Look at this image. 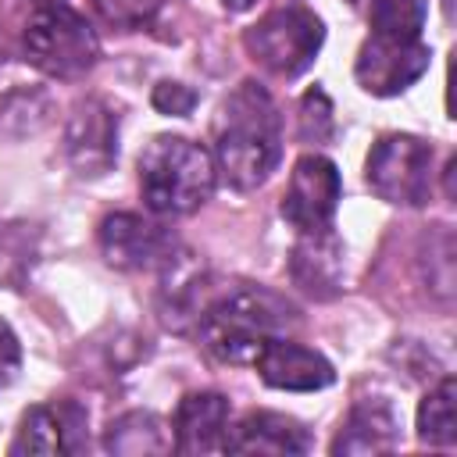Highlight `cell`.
<instances>
[{"label": "cell", "instance_id": "1", "mask_svg": "<svg viewBox=\"0 0 457 457\" xmlns=\"http://www.w3.org/2000/svg\"><path fill=\"white\" fill-rule=\"evenodd\" d=\"M282 157L278 107L257 82H239L214 118V168L232 189H257Z\"/></svg>", "mask_w": 457, "mask_h": 457}, {"label": "cell", "instance_id": "2", "mask_svg": "<svg viewBox=\"0 0 457 457\" xmlns=\"http://www.w3.org/2000/svg\"><path fill=\"white\" fill-rule=\"evenodd\" d=\"M293 321L296 314L282 296L257 286H243L211 300L196 318V332L211 357L225 364H253L264 343L286 336Z\"/></svg>", "mask_w": 457, "mask_h": 457}, {"label": "cell", "instance_id": "3", "mask_svg": "<svg viewBox=\"0 0 457 457\" xmlns=\"http://www.w3.org/2000/svg\"><path fill=\"white\" fill-rule=\"evenodd\" d=\"M214 157L186 136H154L139 154V193L154 214H189L214 193Z\"/></svg>", "mask_w": 457, "mask_h": 457}, {"label": "cell", "instance_id": "4", "mask_svg": "<svg viewBox=\"0 0 457 457\" xmlns=\"http://www.w3.org/2000/svg\"><path fill=\"white\" fill-rule=\"evenodd\" d=\"M21 46H25V61L50 79H79L100 57V39L93 25L64 4H43L29 18L21 32Z\"/></svg>", "mask_w": 457, "mask_h": 457}, {"label": "cell", "instance_id": "5", "mask_svg": "<svg viewBox=\"0 0 457 457\" xmlns=\"http://www.w3.org/2000/svg\"><path fill=\"white\" fill-rule=\"evenodd\" d=\"M321 39H325L321 18L300 4L275 7L243 32L246 54L278 79H296L300 71H307L321 50Z\"/></svg>", "mask_w": 457, "mask_h": 457}, {"label": "cell", "instance_id": "6", "mask_svg": "<svg viewBox=\"0 0 457 457\" xmlns=\"http://www.w3.org/2000/svg\"><path fill=\"white\" fill-rule=\"evenodd\" d=\"M368 186L396 207H421L432 193V146L407 132H389L368 150Z\"/></svg>", "mask_w": 457, "mask_h": 457}, {"label": "cell", "instance_id": "7", "mask_svg": "<svg viewBox=\"0 0 457 457\" xmlns=\"http://www.w3.org/2000/svg\"><path fill=\"white\" fill-rule=\"evenodd\" d=\"M339 196H343L339 168L321 154H303L289 171V186L282 196V218L296 232L332 228Z\"/></svg>", "mask_w": 457, "mask_h": 457}, {"label": "cell", "instance_id": "8", "mask_svg": "<svg viewBox=\"0 0 457 457\" xmlns=\"http://www.w3.org/2000/svg\"><path fill=\"white\" fill-rule=\"evenodd\" d=\"M432 50L421 39H386L371 36L353 64V75L364 93L371 96H396L411 82H418L428 71Z\"/></svg>", "mask_w": 457, "mask_h": 457}, {"label": "cell", "instance_id": "9", "mask_svg": "<svg viewBox=\"0 0 457 457\" xmlns=\"http://www.w3.org/2000/svg\"><path fill=\"white\" fill-rule=\"evenodd\" d=\"M96 239H100L104 261L121 271L157 268L175 253V239L168 236V228L157 221H146L143 214H132V211L107 214L100 221Z\"/></svg>", "mask_w": 457, "mask_h": 457}, {"label": "cell", "instance_id": "10", "mask_svg": "<svg viewBox=\"0 0 457 457\" xmlns=\"http://www.w3.org/2000/svg\"><path fill=\"white\" fill-rule=\"evenodd\" d=\"M64 150L82 179L111 171V164L118 161V114L96 96L75 104L64 132Z\"/></svg>", "mask_w": 457, "mask_h": 457}, {"label": "cell", "instance_id": "11", "mask_svg": "<svg viewBox=\"0 0 457 457\" xmlns=\"http://www.w3.org/2000/svg\"><path fill=\"white\" fill-rule=\"evenodd\" d=\"M86 450V411L75 400H54L21 414L11 453H79Z\"/></svg>", "mask_w": 457, "mask_h": 457}, {"label": "cell", "instance_id": "12", "mask_svg": "<svg viewBox=\"0 0 457 457\" xmlns=\"http://www.w3.org/2000/svg\"><path fill=\"white\" fill-rule=\"evenodd\" d=\"M253 368L271 389H289V393H314L336 382V371L325 353L293 343L286 336L264 343V350L253 357Z\"/></svg>", "mask_w": 457, "mask_h": 457}, {"label": "cell", "instance_id": "13", "mask_svg": "<svg viewBox=\"0 0 457 457\" xmlns=\"http://www.w3.org/2000/svg\"><path fill=\"white\" fill-rule=\"evenodd\" d=\"M221 450L289 457V453H307L311 436L296 418H286V414H275V411H250V414H243V421L232 432H225Z\"/></svg>", "mask_w": 457, "mask_h": 457}, {"label": "cell", "instance_id": "14", "mask_svg": "<svg viewBox=\"0 0 457 457\" xmlns=\"http://www.w3.org/2000/svg\"><path fill=\"white\" fill-rule=\"evenodd\" d=\"M175 450L179 453H211L221 450L228 432V400L221 393H189L175 407Z\"/></svg>", "mask_w": 457, "mask_h": 457}, {"label": "cell", "instance_id": "15", "mask_svg": "<svg viewBox=\"0 0 457 457\" xmlns=\"http://www.w3.org/2000/svg\"><path fill=\"white\" fill-rule=\"evenodd\" d=\"M289 271H293V282L325 300L339 289L343 282V243L332 228H321V232H300L296 246H293V261H289Z\"/></svg>", "mask_w": 457, "mask_h": 457}, {"label": "cell", "instance_id": "16", "mask_svg": "<svg viewBox=\"0 0 457 457\" xmlns=\"http://www.w3.org/2000/svg\"><path fill=\"white\" fill-rule=\"evenodd\" d=\"M396 414L386 400H364L350 411L346 425L332 439V453H382L396 446Z\"/></svg>", "mask_w": 457, "mask_h": 457}, {"label": "cell", "instance_id": "17", "mask_svg": "<svg viewBox=\"0 0 457 457\" xmlns=\"http://www.w3.org/2000/svg\"><path fill=\"white\" fill-rule=\"evenodd\" d=\"M104 446L111 453L143 457V453H164L171 443H168L157 414H150V411H129V414H121V418H114L107 425Z\"/></svg>", "mask_w": 457, "mask_h": 457}, {"label": "cell", "instance_id": "18", "mask_svg": "<svg viewBox=\"0 0 457 457\" xmlns=\"http://www.w3.org/2000/svg\"><path fill=\"white\" fill-rule=\"evenodd\" d=\"M364 21L371 25V36L386 39H421L425 29V0H350Z\"/></svg>", "mask_w": 457, "mask_h": 457}, {"label": "cell", "instance_id": "19", "mask_svg": "<svg viewBox=\"0 0 457 457\" xmlns=\"http://www.w3.org/2000/svg\"><path fill=\"white\" fill-rule=\"evenodd\" d=\"M453 396L457 386L453 378H439L436 389L425 393L421 407H418V439L428 446H453L457 443V411H453Z\"/></svg>", "mask_w": 457, "mask_h": 457}, {"label": "cell", "instance_id": "20", "mask_svg": "<svg viewBox=\"0 0 457 457\" xmlns=\"http://www.w3.org/2000/svg\"><path fill=\"white\" fill-rule=\"evenodd\" d=\"M50 121V100L39 89H14L0 100V132L11 139L32 136Z\"/></svg>", "mask_w": 457, "mask_h": 457}, {"label": "cell", "instance_id": "21", "mask_svg": "<svg viewBox=\"0 0 457 457\" xmlns=\"http://www.w3.org/2000/svg\"><path fill=\"white\" fill-rule=\"evenodd\" d=\"M93 4H96L100 18L107 25L125 29V32H132V29H154L168 14V7H171V0H93Z\"/></svg>", "mask_w": 457, "mask_h": 457}, {"label": "cell", "instance_id": "22", "mask_svg": "<svg viewBox=\"0 0 457 457\" xmlns=\"http://www.w3.org/2000/svg\"><path fill=\"white\" fill-rule=\"evenodd\" d=\"M296 129H300V139L303 143H325L336 129V118H332V100L321 93V89H307L300 96V111H296Z\"/></svg>", "mask_w": 457, "mask_h": 457}, {"label": "cell", "instance_id": "23", "mask_svg": "<svg viewBox=\"0 0 457 457\" xmlns=\"http://www.w3.org/2000/svg\"><path fill=\"white\" fill-rule=\"evenodd\" d=\"M154 107L161 114H171V118H186L193 107H196V93L182 82H157L154 86Z\"/></svg>", "mask_w": 457, "mask_h": 457}, {"label": "cell", "instance_id": "24", "mask_svg": "<svg viewBox=\"0 0 457 457\" xmlns=\"http://www.w3.org/2000/svg\"><path fill=\"white\" fill-rule=\"evenodd\" d=\"M21 368V346H18V336L11 332L7 321H0V389H7L14 382Z\"/></svg>", "mask_w": 457, "mask_h": 457}, {"label": "cell", "instance_id": "25", "mask_svg": "<svg viewBox=\"0 0 457 457\" xmlns=\"http://www.w3.org/2000/svg\"><path fill=\"white\" fill-rule=\"evenodd\" d=\"M221 4H225L228 11H250V7L257 4V0H221Z\"/></svg>", "mask_w": 457, "mask_h": 457}, {"label": "cell", "instance_id": "26", "mask_svg": "<svg viewBox=\"0 0 457 457\" xmlns=\"http://www.w3.org/2000/svg\"><path fill=\"white\" fill-rule=\"evenodd\" d=\"M39 4H57V0H39Z\"/></svg>", "mask_w": 457, "mask_h": 457}]
</instances>
